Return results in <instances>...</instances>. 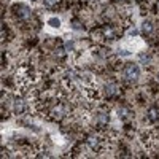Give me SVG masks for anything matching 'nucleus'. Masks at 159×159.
<instances>
[{"mask_svg":"<svg viewBox=\"0 0 159 159\" xmlns=\"http://www.w3.org/2000/svg\"><path fill=\"white\" fill-rule=\"evenodd\" d=\"M123 76L127 80V81H135V80L140 76V69H139V65L134 64V62L126 64L124 69H123Z\"/></svg>","mask_w":159,"mask_h":159,"instance_id":"nucleus-1","label":"nucleus"},{"mask_svg":"<svg viewBox=\"0 0 159 159\" xmlns=\"http://www.w3.org/2000/svg\"><path fill=\"white\" fill-rule=\"evenodd\" d=\"M13 11H15V15L21 19V21H29L32 18V11L27 5H24V3H18L13 7Z\"/></svg>","mask_w":159,"mask_h":159,"instance_id":"nucleus-2","label":"nucleus"},{"mask_svg":"<svg viewBox=\"0 0 159 159\" xmlns=\"http://www.w3.org/2000/svg\"><path fill=\"white\" fill-rule=\"evenodd\" d=\"M25 102H24V99H21V97H16L15 99V102H13V111H15L16 115H22L24 111H25Z\"/></svg>","mask_w":159,"mask_h":159,"instance_id":"nucleus-3","label":"nucleus"},{"mask_svg":"<svg viewBox=\"0 0 159 159\" xmlns=\"http://www.w3.org/2000/svg\"><path fill=\"white\" fill-rule=\"evenodd\" d=\"M94 121H96L97 126L105 127V126L108 124V121H110V115H108V113H97V115L94 116Z\"/></svg>","mask_w":159,"mask_h":159,"instance_id":"nucleus-4","label":"nucleus"},{"mask_svg":"<svg viewBox=\"0 0 159 159\" xmlns=\"http://www.w3.org/2000/svg\"><path fill=\"white\" fill-rule=\"evenodd\" d=\"M88 143H89V147L94 150V151H99L102 148V145H103V140L100 137H96V135H91L88 139Z\"/></svg>","mask_w":159,"mask_h":159,"instance_id":"nucleus-5","label":"nucleus"},{"mask_svg":"<svg viewBox=\"0 0 159 159\" xmlns=\"http://www.w3.org/2000/svg\"><path fill=\"white\" fill-rule=\"evenodd\" d=\"M65 113H67V110H65V105H64V103H59L56 108H52V110H51L52 119H61V118H64Z\"/></svg>","mask_w":159,"mask_h":159,"instance_id":"nucleus-6","label":"nucleus"},{"mask_svg":"<svg viewBox=\"0 0 159 159\" xmlns=\"http://www.w3.org/2000/svg\"><path fill=\"white\" fill-rule=\"evenodd\" d=\"M118 118L121 119V121H127L129 118H132L130 108H127V107H119V108H118Z\"/></svg>","mask_w":159,"mask_h":159,"instance_id":"nucleus-7","label":"nucleus"},{"mask_svg":"<svg viewBox=\"0 0 159 159\" xmlns=\"http://www.w3.org/2000/svg\"><path fill=\"white\" fill-rule=\"evenodd\" d=\"M105 92H107L108 97H113V96H118L119 89L115 83H108V84H105Z\"/></svg>","mask_w":159,"mask_h":159,"instance_id":"nucleus-8","label":"nucleus"},{"mask_svg":"<svg viewBox=\"0 0 159 159\" xmlns=\"http://www.w3.org/2000/svg\"><path fill=\"white\" fill-rule=\"evenodd\" d=\"M148 119L151 123H156L157 119H159V110L156 108V107H151L150 110H148Z\"/></svg>","mask_w":159,"mask_h":159,"instance_id":"nucleus-9","label":"nucleus"},{"mask_svg":"<svg viewBox=\"0 0 159 159\" xmlns=\"http://www.w3.org/2000/svg\"><path fill=\"white\" fill-rule=\"evenodd\" d=\"M153 22L151 21H145L143 24H142V34H145V35H150L151 32H153Z\"/></svg>","mask_w":159,"mask_h":159,"instance_id":"nucleus-10","label":"nucleus"},{"mask_svg":"<svg viewBox=\"0 0 159 159\" xmlns=\"http://www.w3.org/2000/svg\"><path fill=\"white\" fill-rule=\"evenodd\" d=\"M139 59H140V62L143 65H150L151 64V56L150 54H145V52H142V54L139 56Z\"/></svg>","mask_w":159,"mask_h":159,"instance_id":"nucleus-11","label":"nucleus"},{"mask_svg":"<svg viewBox=\"0 0 159 159\" xmlns=\"http://www.w3.org/2000/svg\"><path fill=\"white\" fill-rule=\"evenodd\" d=\"M48 25H51V27H59L61 21L57 18H51V19H48Z\"/></svg>","mask_w":159,"mask_h":159,"instance_id":"nucleus-12","label":"nucleus"},{"mask_svg":"<svg viewBox=\"0 0 159 159\" xmlns=\"http://www.w3.org/2000/svg\"><path fill=\"white\" fill-rule=\"evenodd\" d=\"M72 29H75V30H83L84 29V25L81 24V22H78V21H72Z\"/></svg>","mask_w":159,"mask_h":159,"instance_id":"nucleus-13","label":"nucleus"},{"mask_svg":"<svg viewBox=\"0 0 159 159\" xmlns=\"http://www.w3.org/2000/svg\"><path fill=\"white\" fill-rule=\"evenodd\" d=\"M73 49H75V43H73V42H65V51L72 52Z\"/></svg>","mask_w":159,"mask_h":159,"instance_id":"nucleus-14","label":"nucleus"},{"mask_svg":"<svg viewBox=\"0 0 159 159\" xmlns=\"http://www.w3.org/2000/svg\"><path fill=\"white\" fill-rule=\"evenodd\" d=\"M57 2H59V0H43L45 7H52V5H56Z\"/></svg>","mask_w":159,"mask_h":159,"instance_id":"nucleus-15","label":"nucleus"},{"mask_svg":"<svg viewBox=\"0 0 159 159\" xmlns=\"http://www.w3.org/2000/svg\"><path fill=\"white\" fill-rule=\"evenodd\" d=\"M111 2H123V0H111Z\"/></svg>","mask_w":159,"mask_h":159,"instance_id":"nucleus-16","label":"nucleus"},{"mask_svg":"<svg viewBox=\"0 0 159 159\" xmlns=\"http://www.w3.org/2000/svg\"><path fill=\"white\" fill-rule=\"evenodd\" d=\"M157 81H159V73H157Z\"/></svg>","mask_w":159,"mask_h":159,"instance_id":"nucleus-17","label":"nucleus"}]
</instances>
